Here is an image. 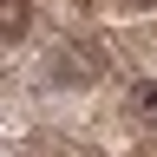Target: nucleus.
<instances>
[{
	"label": "nucleus",
	"instance_id": "obj_2",
	"mask_svg": "<svg viewBox=\"0 0 157 157\" xmlns=\"http://www.w3.org/2000/svg\"><path fill=\"white\" fill-rule=\"evenodd\" d=\"M26 26V0H0V39H20Z\"/></svg>",
	"mask_w": 157,
	"mask_h": 157
},
{
	"label": "nucleus",
	"instance_id": "obj_1",
	"mask_svg": "<svg viewBox=\"0 0 157 157\" xmlns=\"http://www.w3.org/2000/svg\"><path fill=\"white\" fill-rule=\"evenodd\" d=\"M131 118L157 131V78H144V85H131Z\"/></svg>",
	"mask_w": 157,
	"mask_h": 157
}]
</instances>
